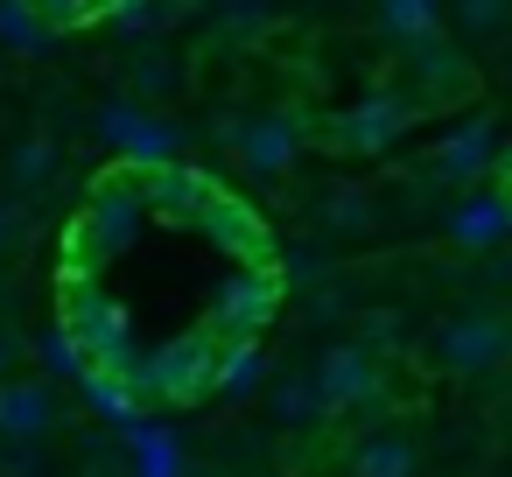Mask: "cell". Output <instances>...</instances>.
<instances>
[{
	"label": "cell",
	"mask_w": 512,
	"mask_h": 477,
	"mask_svg": "<svg viewBox=\"0 0 512 477\" xmlns=\"http://www.w3.org/2000/svg\"><path fill=\"white\" fill-rule=\"evenodd\" d=\"M505 344H512V330H505L498 295L456 302V309H442V316L421 330V358H428V372H442V379H491V372L505 365Z\"/></svg>",
	"instance_id": "cell-1"
},
{
	"label": "cell",
	"mask_w": 512,
	"mask_h": 477,
	"mask_svg": "<svg viewBox=\"0 0 512 477\" xmlns=\"http://www.w3.org/2000/svg\"><path fill=\"white\" fill-rule=\"evenodd\" d=\"M57 330L78 344V358L85 365H99V372H127V344H134V323H127V309L106 295V281L92 274V281H57Z\"/></svg>",
	"instance_id": "cell-2"
},
{
	"label": "cell",
	"mask_w": 512,
	"mask_h": 477,
	"mask_svg": "<svg viewBox=\"0 0 512 477\" xmlns=\"http://www.w3.org/2000/svg\"><path fill=\"white\" fill-rule=\"evenodd\" d=\"M274 309H281V267H274V260H239L232 281L211 295L204 330H211L218 344H246V337H267Z\"/></svg>",
	"instance_id": "cell-3"
},
{
	"label": "cell",
	"mask_w": 512,
	"mask_h": 477,
	"mask_svg": "<svg viewBox=\"0 0 512 477\" xmlns=\"http://www.w3.org/2000/svg\"><path fill=\"white\" fill-rule=\"evenodd\" d=\"M309 120H295V113H253V120H239V113H225L218 120V141L246 162V176H260V183H281L295 162H302V148H309Z\"/></svg>",
	"instance_id": "cell-4"
},
{
	"label": "cell",
	"mask_w": 512,
	"mask_h": 477,
	"mask_svg": "<svg viewBox=\"0 0 512 477\" xmlns=\"http://www.w3.org/2000/svg\"><path fill=\"white\" fill-rule=\"evenodd\" d=\"M309 386H316L323 414H365V407H379V400H386V358H372L365 344L337 337V344H323V351H316Z\"/></svg>",
	"instance_id": "cell-5"
},
{
	"label": "cell",
	"mask_w": 512,
	"mask_h": 477,
	"mask_svg": "<svg viewBox=\"0 0 512 477\" xmlns=\"http://www.w3.org/2000/svg\"><path fill=\"white\" fill-rule=\"evenodd\" d=\"M484 176H498V120L491 113H470L463 127H449L442 141H428V155H421V183H435V190H470V183H484Z\"/></svg>",
	"instance_id": "cell-6"
},
{
	"label": "cell",
	"mask_w": 512,
	"mask_h": 477,
	"mask_svg": "<svg viewBox=\"0 0 512 477\" xmlns=\"http://www.w3.org/2000/svg\"><path fill=\"white\" fill-rule=\"evenodd\" d=\"M414 120H421V106H414L407 92H372L365 106H351V113L323 120L316 134H323V148H337V155H386Z\"/></svg>",
	"instance_id": "cell-7"
},
{
	"label": "cell",
	"mask_w": 512,
	"mask_h": 477,
	"mask_svg": "<svg viewBox=\"0 0 512 477\" xmlns=\"http://www.w3.org/2000/svg\"><path fill=\"white\" fill-rule=\"evenodd\" d=\"M211 358H218V337L197 330V337H183V344H169V351H155L148 365H127V372H134V386H141L148 400L190 407V400L211 393Z\"/></svg>",
	"instance_id": "cell-8"
},
{
	"label": "cell",
	"mask_w": 512,
	"mask_h": 477,
	"mask_svg": "<svg viewBox=\"0 0 512 477\" xmlns=\"http://www.w3.org/2000/svg\"><path fill=\"white\" fill-rule=\"evenodd\" d=\"M505 232H512V204H505L498 176H484V183L456 190V204L442 211V239H449L456 253H498V246H505Z\"/></svg>",
	"instance_id": "cell-9"
},
{
	"label": "cell",
	"mask_w": 512,
	"mask_h": 477,
	"mask_svg": "<svg viewBox=\"0 0 512 477\" xmlns=\"http://www.w3.org/2000/svg\"><path fill=\"white\" fill-rule=\"evenodd\" d=\"M57 421H64V400L50 379H36V372L0 379V442H50Z\"/></svg>",
	"instance_id": "cell-10"
},
{
	"label": "cell",
	"mask_w": 512,
	"mask_h": 477,
	"mask_svg": "<svg viewBox=\"0 0 512 477\" xmlns=\"http://www.w3.org/2000/svg\"><path fill=\"white\" fill-rule=\"evenodd\" d=\"M99 134L120 148L127 169H162V162H176V134H169L162 120H141L134 106H99Z\"/></svg>",
	"instance_id": "cell-11"
},
{
	"label": "cell",
	"mask_w": 512,
	"mask_h": 477,
	"mask_svg": "<svg viewBox=\"0 0 512 477\" xmlns=\"http://www.w3.org/2000/svg\"><path fill=\"white\" fill-rule=\"evenodd\" d=\"M351 477H421V449H414V435H400V428L358 435V442H351Z\"/></svg>",
	"instance_id": "cell-12"
},
{
	"label": "cell",
	"mask_w": 512,
	"mask_h": 477,
	"mask_svg": "<svg viewBox=\"0 0 512 477\" xmlns=\"http://www.w3.org/2000/svg\"><path fill=\"white\" fill-rule=\"evenodd\" d=\"M267 414H274L281 435H309L316 421H330L323 400H316V386H309V372H274L267 379Z\"/></svg>",
	"instance_id": "cell-13"
},
{
	"label": "cell",
	"mask_w": 512,
	"mask_h": 477,
	"mask_svg": "<svg viewBox=\"0 0 512 477\" xmlns=\"http://www.w3.org/2000/svg\"><path fill=\"white\" fill-rule=\"evenodd\" d=\"M260 386H267V351H260V337L218 344V358H211V393H218V400H246V393H260Z\"/></svg>",
	"instance_id": "cell-14"
},
{
	"label": "cell",
	"mask_w": 512,
	"mask_h": 477,
	"mask_svg": "<svg viewBox=\"0 0 512 477\" xmlns=\"http://www.w3.org/2000/svg\"><path fill=\"white\" fill-rule=\"evenodd\" d=\"M57 169H64V155H57V141H50V134L15 141V155H8V197H36V190H50V183H57Z\"/></svg>",
	"instance_id": "cell-15"
},
{
	"label": "cell",
	"mask_w": 512,
	"mask_h": 477,
	"mask_svg": "<svg viewBox=\"0 0 512 477\" xmlns=\"http://www.w3.org/2000/svg\"><path fill=\"white\" fill-rule=\"evenodd\" d=\"M0 50H15V57H43L50 50V22L29 8V0H0Z\"/></svg>",
	"instance_id": "cell-16"
},
{
	"label": "cell",
	"mask_w": 512,
	"mask_h": 477,
	"mask_svg": "<svg viewBox=\"0 0 512 477\" xmlns=\"http://www.w3.org/2000/svg\"><path fill=\"white\" fill-rule=\"evenodd\" d=\"M379 22L393 43H421V36H442V8L435 0H379Z\"/></svg>",
	"instance_id": "cell-17"
},
{
	"label": "cell",
	"mask_w": 512,
	"mask_h": 477,
	"mask_svg": "<svg viewBox=\"0 0 512 477\" xmlns=\"http://www.w3.org/2000/svg\"><path fill=\"white\" fill-rule=\"evenodd\" d=\"M316 218H323V232H372V218H379V211H372V197H365V190H351V183H344V190H323Z\"/></svg>",
	"instance_id": "cell-18"
},
{
	"label": "cell",
	"mask_w": 512,
	"mask_h": 477,
	"mask_svg": "<svg viewBox=\"0 0 512 477\" xmlns=\"http://www.w3.org/2000/svg\"><path fill=\"white\" fill-rule=\"evenodd\" d=\"M36 246V204L0 190V260H22Z\"/></svg>",
	"instance_id": "cell-19"
},
{
	"label": "cell",
	"mask_w": 512,
	"mask_h": 477,
	"mask_svg": "<svg viewBox=\"0 0 512 477\" xmlns=\"http://www.w3.org/2000/svg\"><path fill=\"white\" fill-rule=\"evenodd\" d=\"M29 351L43 358V372H36V379H50V386H57V379H78V372H85V358H78V344H71L64 330H43V337H36Z\"/></svg>",
	"instance_id": "cell-20"
},
{
	"label": "cell",
	"mask_w": 512,
	"mask_h": 477,
	"mask_svg": "<svg viewBox=\"0 0 512 477\" xmlns=\"http://www.w3.org/2000/svg\"><path fill=\"white\" fill-rule=\"evenodd\" d=\"M498 29H505V0H456V36L491 43Z\"/></svg>",
	"instance_id": "cell-21"
},
{
	"label": "cell",
	"mask_w": 512,
	"mask_h": 477,
	"mask_svg": "<svg viewBox=\"0 0 512 477\" xmlns=\"http://www.w3.org/2000/svg\"><path fill=\"white\" fill-rule=\"evenodd\" d=\"M267 29V8H260V0H232V8H225V43L239 36V43H253Z\"/></svg>",
	"instance_id": "cell-22"
},
{
	"label": "cell",
	"mask_w": 512,
	"mask_h": 477,
	"mask_svg": "<svg viewBox=\"0 0 512 477\" xmlns=\"http://www.w3.org/2000/svg\"><path fill=\"white\" fill-rule=\"evenodd\" d=\"M29 8H36L50 29H78V22H92V0H29Z\"/></svg>",
	"instance_id": "cell-23"
},
{
	"label": "cell",
	"mask_w": 512,
	"mask_h": 477,
	"mask_svg": "<svg viewBox=\"0 0 512 477\" xmlns=\"http://www.w3.org/2000/svg\"><path fill=\"white\" fill-rule=\"evenodd\" d=\"M22 358H29V337H22L15 323H0V379H8V372H15Z\"/></svg>",
	"instance_id": "cell-24"
},
{
	"label": "cell",
	"mask_w": 512,
	"mask_h": 477,
	"mask_svg": "<svg viewBox=\"0 0 512 477\" xmlns=\"http://www.w3.org/2000/svg\"><path fill=\"white\" fill-rule=\"evenodd\" d=\"M218 477H246V470H218Z\"/></svg>",
	"instance_id": "cell-25"
}]
</instances>
